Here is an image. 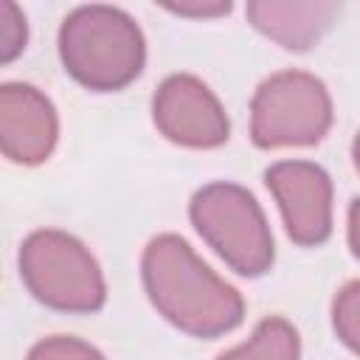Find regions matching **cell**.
Returning <instances> with one entry per match:
<instances>
[{
  "instance_id": "7c38bea8",
  "label": "cell",
  "mask_w": 360,
  "mask_h": 360,
  "mask_svg": "<svg viewBox=\"0 0 360 360\" xmlns=\"http://www.w3.org/2000/svg\"><path fill=\"white\" fill-rule=\"evenodd\" d=\"M25 360H107L93 343L70 335H51L28 349Z\"/></svg>"
},
{
  "instance_id": "ba28073f",
  "label": "cell",
  "mask_w": 360,
  "mask_h": 360,
  "mask_svg": "<svg viewBox=\"0 0 360 360\" xmlns=\"http://www.w3.org/2000/svg\"><path fill=\"white\" fill-rule=\"evenodd\" d=\"M59 141L53 101L34 84L6 82L0 87V149L11 163L39 166Z\"/></svg>"
},
{
  "instance_id": "8992f818",
  "label": "cell",
  "mask_w": 360,
  "mask_h": 360,
  "mask_svg": "<svg viewBox=\"0 0 360 360\" xmlns=\"http://www.w3.org/2000/svg\"><path fill=\"white\" fill-rule=\"evenodd\" d=\"M158 132L186 149H217L231 138V118L217 93L191 73L166 76L152 98Z\"/></svg>"
},
{
  "instance_id": "9c48e42d",
  "label": "cell",
  "mask_w": 360,
  "mask_h": 360,
  "mask_svg": "<svg viewBox=\"0 0 360 360\" xmlns=\"http://www.w3.org/2000/svg\"><path fill=\"white\" fill-rule=\"evenodd\" d=\"M338 3L329 0H250L245 14L250 25L284 51H309L332 25Z\"/></svg>"
},
{
  "instance_id": "4fadbf2b",
  "label": "cell",
  "mask_w": 360,
  "mask_h": 360,
  "mask_svg": "<svg viewBox=\"0 0 360 360\" xmlns=\"http://www.w3.org/2000/svg\"><path fill=\"white\" fill-rule=\"evenodd\" d=\"M28 42V22L17 3L0 0V62L11 65Z\"/></svg>"
},
{
  "instance_id": "30bf717a",
  "label": "cell",
  "mask_w": 360,
  "mask_h": 360,
  "mask_svg": "<svg viewBox=\"0 0 360 360\" xmlns=\"http://www.w3.org/2000/svg\"><path fill=\"white\" fill-rule=\"evenodd\" d=\"M217 360H301V338L298 329L278 315H270L256 323L250 338Z\"/></svg>"
},
{
  "instance_id": "9a60e30c",
  "label": "cell",
  "mask_w": 360,
  "mask_h": 360,
  "mask_svg": "<svg viewBox=\"0 0 360 360\" xmlns=\"http://www.w3.org/2000/svg\"><path fill=\"white\" fill-rule=\"evenodd\" d=\"M346 239H349V250L354 259H360V197L352 200L349 205V217H346Z\"/></svg>"
},
{
  "instance_id": "5bb4252c",
  "label": "cell",
  "mask_w": 360,
  "mask_h": 360,
  "mask_svg": "<svg viewBox=\"0 0 360 360\" xmlns=\"http://www.w3.org/2000/svg\"><path fill=\"white\" fill-rule=\"evenodd\" d=\"M166 11L180 14V17H194V20H214L231 11L228 0H180V3H163Z\"/></svg>"
},
{
  "instance_id": "8fae6325",
  "label": "cell",
  "mask_w": 360,
  "mask_h": 360,
  "mask_svg": "<svg viewBox=\"0 0 360 360\" xmlns=\"http://www.w3.org/2000/svg\"><path fill=\"white\" fill-rule=\"evenodd\" d=\"M332 326L338 340L349 352L360 354V278L338 290L332 301Z\"/></svg>"
},
{
  "instance_id": "3957f363",
  "label": "cell",
  "mask_w": 360,
  "mask_h": 360,
  "mask_svg": "<svg viewBox=\"0 0 360 360\" xmlns=\"http://www.w3.org/2000/svg\"><path fill=\"white\" fill-rule=\"evenodd\" d=\"M188 219L200 239L233 273L259 278L273 267V231L262 205L245 186L217 180L197 188L188 202Z\"/></svg>"
},
{
  "instance_id": "7a4b0ae2",
  "label": "cell",
  "mask_w": 360,
  "mask_h": 360,
  "mask_svg": "<svg viewBox=\"0 0 360 360\" xmlns=\"http://www.w3.org/2000/svg\"><path fill=\"white\" fill-rule=\"evenodd\" d=\"M56 48L65 73L96 93L124 90L146 65L141 25L124 8L107 3L76 6L65 14Z\"/></svg>"
},
{
  "instance_id": "6da1fadb",
  "label": "cell",
  "mask_w": 360,
  "mask_h": 360,
  "mask_svg": "<svg viewBox=\"0 0 360 360\" xmlns=\"http://www.w3.org/2000/svg\"><path fill=\"white\" fill-rule=\"evenodd\" d=\"M141 281L149 304L174 329L214 340L245 321V298L219 278L177 233H158L141 253Z\"/></svg>"
},
{
  "instance_id": "5b68a950",
  "label": "cell",
  "mask_w": 360,
  "mask_h": 360,
  "mask_svg": "<svg viewBox=\"0 0 360 360\" xmlns=\"http://www.w3.org/2000/svg\"><path fill=\"white\" fill-rule=\"evenodd\" d=\"M335 121L326 84L307 70L267 76L250 98V141L259 149L315 146Z\"/></svg>"
},
{
  "instance_id": "277c9868",
  "label": "cell",
  "mask_w": 360,
  "mask_h": 360,
  "mask_svg": "<svg viewBox=\"0 0 360 360\" xmlns=\"http://www.w3.org/2000/svg\"><path fill=\"white\" fill-rule=\"evenodd\" d=\"M17 262L25 290L48 309L90 315L107 301L104 273L90 248L73 233L56 228L31 231Z\"/></svg>"
},
{
  "instance_id": "2e32d148",
  "label": "cell",
  "mask_w": 360,
  "mask_h": 360,
  "mask_svg": "<svg viewBox=\"0 0 360 360\" xmlns=\"http://www.w3.org/2000/svg\"><path fill=\"white\" fill-rule=\"evenodd\" d=\"M352 160H354V169L360 172V132H357L354 141H352Z\"/></svg>"
},
{
  "instance_id": "52a82bcc",
  "label": "cell",
  "mask_w": 360,
  "mask_h": 360,
  "mask_svg": "<svg viewBox=\"0 0 360 360\" xmlns=\"http://www.w3.org/2000/svg\"><path fill=\"white\" fill-rule=\"evenodd\" d=\"M287 236L301 248H318L332 236V177L312 160H278L264 169Z\"/></svg>"
}]
</instances>
